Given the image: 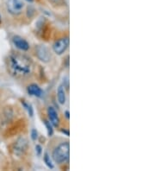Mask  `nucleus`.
Instances as JSON below:
<instances>
[{
	"instance_id": "1",
	"label": "nucleus",
	"mask_w": 155,
	"mask_h": 171,
	"mask_svg": "<svg viewBox=\"0 0 155 171\" xmlns=\"http://www.w3.org/2000/svg\"><path fill=\"white\" fill-rule=\"evenodd\" d=\"M8 68L17 78H25L33 72V62L28 56L21 54H12L8 58Z\"/></svg>"
},
{
	"instance_id": "2",
	"label": "nucleus",
	"mask_w": 155,
	"mask_h": 171,
	"mask_svg": "<svg viewBox=\"0 0 155 171\" xmlns=\"http://www.w3.org/2000/svg\"><path fill=\"white\" fill-rule=\"evenodd\" d=\"M69 154H70V144L68 142H65L60 144V145H58L54 149L52 156L55 163L61 164V163H65L69 160Z\"/></svg>"
},
{
	"instance_id": "3",
	"label": "nucleus",
	"mask_w": 155,
	"mask_h": 171,
	"mask_svg": "<svg viewBox=\"0 0 155 171\" xmlns=\"http://www.w3.org/2000/svg\"><path fill=\"white\" fill-rule=\"evenodd\" d=\"M69 46V38L68 37H64L57 40L53 45V49L54 52L56 55H62Z\"/></svg>"
},
{
	"instance_id": "4",
	"label": "nucleus",
	"mask_w": 155,
	"mask_h": 171,
	"mask_svg": "<svg viewBox=\"0 0 155 171\" xmlns=\"http://www.w3.org/2000/svg\"><path fill=\"white\" fill-rule=\"evenodd\" d=\"M27 145H28V142L27 140L24 138V137H21L19 138L14 144V148H13V150L14 153L18 156H21L22 155H24V152L26 151V149H27Z\"/></svg>"
},
{
	"instance_id": "5",
	"label": "nucleus",
	"mask_w": 155,
	"mask_h": 171,
	"mask_svg": "<svg viewBox=\"0 0 155 171\" xmlns=\"http://www.w3.org/2000/svg\"><path fill=\"white\" fill-rule=\"evenodd\" d=\"M36 55L38 56V58L42 61H43V62H48L50 60V58H51L49 50L44 45H41V46L37 47V49H36Z\"/></svg>"
},
{
	"instance_id": "6",
	"label": "nucleus",
	"mask_w": 155,
	"mask_h": 171,
	"mask_svg": "<svg viewBox=\"0 0 155 171\" xmlns=\"http://www.w3.org/2000/svg\"><path fill=\"white\" fill-rule=\"evenodd\" d=\"M12 42L14 43V45L16 46V48H17L20 50L23 51H27L30 49V44L29 43L24 39L23 37H19V36H15L12 39Z\"/></svg>"
},
{
	"instance_id": "7",
	"label": "nucleus",
	"mask_w": 155,
	"mask_h": 171,
	"mask_svg": "<svg viewBox=\"0 0 155 171\" xmlns=\"http://www.w3.org/2000/svg\"><path fill=\"white\" fill-rule=\"evenodd\" d=\"M48 118H49V120H50V123L55 126H59L60 124V118H59V116H58V113L57 111H55L54 107L52 106H49L48 108Z\"/></svg>"
},
{
	"instance_id": "8",
	"label": "nucleus",
	"mask_w": 155,
	"mask_h": 171,
	"mask_svg": "<svg viewBox=\"0 0 155 171\" xmlns=\"http://www.w3.org/2000/svg\"><path fill=\"white\" fill-rule=\"evenodd\" d=\"M28 92L30 95L32 96H36L37 98H41L43 95V92L41 89V87H39L36 84H32L28 86Z\"/></svg>"
},
{
	"instance_id": "9",
	"label": "nucleus",
	"mask_w": 155,
	"mask_h": 171,
	"mask_svg": "<svg viewBox=\"0 0 155 171\" xmlns=\"http://www.w3.org/2000/svg\"><path fill=\"white\" fill-rule=\"evenodd\" d=\"M57 97H58V101L61 105H64L66 103V92L64 86L61 85L58 87L57 91Z\"/></svg>"
},
{
	"instance_id": "10",
	"label": "nucleus",
	"mask_w": 155,
	"mask_h": 171,
	"mask_svg": "<svg viewBox=\"0 0 155 171\" xmlns=\"http://www.w3.org/2000/svg\"><path fill=\"white\" fill-rule=\"evenodd\" d=\"M43 159H44V162H45V163L46 165L48 166L49 169H54V164L52 163V161H51V158H50V156H49V155H48V153L46 152L44 154V156H43Z\"/></svg>"
},
{
	"instance_id": "11",
	"label": "nucleus",
	"mask_w": 155,
	"mask_h": 171,
	"mask_svg": "<svg viewBox=\"0 0 155 171\" xmlns=\"http://www.w3.org/2000/svg\"><path fill=\"white\" fill-rule=\"evenodd\" d=\"M24 7V3L21 0H13V8L16 11H21Z\"/></svg>"
},
{
	"instance_id": "12",
	"label": "nucleus",
	"mask_w": 155,
	"mask_h": 171,
	"mask_svg": "<svg viewBox=\"0 0 155 171\" xmlns=\"http://www.w3.org/2000/svg\"><path fill=\"white\" fill-rule=\"evenodd\" d=\"M44 124L47 127V130H48V134L49 137H51L52 135L54 134V129H53V124L50 122H48V120H45L44 121Z\"/></svg>"
},
{
	"instance_id": "13",
	"label": "nucleus",
	"mask_w": 155,
	"mask_h": 171,
	"mask_svg": "<svg viewBox=\"0 0 155 171\" xmlns=\"http://www.w3.org/2000/svg\"><path fill=\"white\" fill-rule=\"evenodd\" d=\"M23 104H24V107L28 110V112H29V114H30V116H33V108H32V106L30 105H28L26 104L25 102H23Z\"/></svg>"
},
{
	"instance_id": "14",
	"label": "nucleus",
	"mask_w": 155,
	"mask_h": 171,
	"mask_svg": "<svg viewBox=\"0 0 155 171\" xmlns=\"http://www.w3.org/2000/svg\"><path fill=\"white\" fill-rule=\"evenodd\" d=\"M37 137H38V132H37V131H36V129H33L32 131H31V138L33 140H36Z\"/></svg>"
},
{
	"instance_id": "15",
	"label": "nucleus",
	"mask_w": 155,
	"mask_h": 171,
	"mask_svg": "<svg viewBox=\"0 0 155 171\" xmlns=\"http://www.w3.org/2000/svg\"><path fill=\"white\" fill-rule=\"evenodd\" d=\"M42 147L40 146V145H36V154H37V156H41V154H42Z\"/></svg>"
},
{
	"instance_id": "16",
	"label": "nucleus",
	"mask_w": 155,
	"mask_h": 171,
	"mask_svg": "<svg viewBox=\"0 0 155 171\" xmlns=\"http://www.w3.org/2000/svg\"><path fill=\"white\" fill-rule=\"evenodd\" d=\"M65 115H66V117L67 118H70V113H69L68 111H65Z\"/></svg>"
},
{
	"instance_id": "17",
	"label": "nucleus",
	"mask_w": 155,
	"mask_h": 171,
	"mask_svg": "<svg viewBox=\"0 0 155 171\" xmlns=\"http://www.w3.org/2000/svg\"><path fill=\"white\" fill-rule=\"evenodd\" d=\"M62 132L66 134V136H69V131H66V130H62Z\"/></svg>"
},
{
	"instance_id": "18",
	"label": "nucleus",
	"mask_w": 155,
	"mask_h": 171,
	"mask_svg": "<svg viewBox=\"0 0 155 171\" xmlns=\"http://www.w3.org/2000/svg\"><path fill=\"white\" fill-rule=\"evenodd\" d=\"M26 1H28V2H30V3H32V2H33L34 0H26Z\"/></svg>"
},
{
	"instance_id": "19",
	"label": "nucleus",
	"mask_w": 155,
	"mask_h": 171,
	"mask_svg": "<svg viewBox=\"0 0 155 171\" xmlns=\"http://www.w3.org/2000/svg\"><path fill=\"white\" fill-rule=\"evenodd\" d=\"M0 22H1V15H0Z\"/></svg>"
}]
</instances>
